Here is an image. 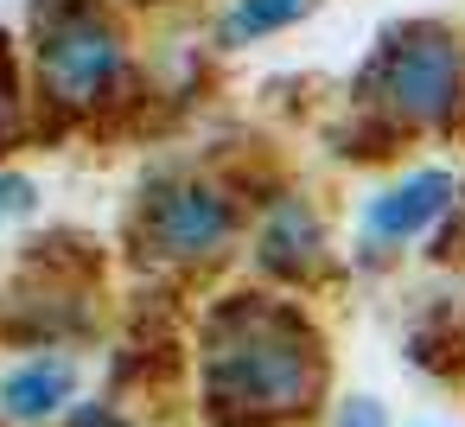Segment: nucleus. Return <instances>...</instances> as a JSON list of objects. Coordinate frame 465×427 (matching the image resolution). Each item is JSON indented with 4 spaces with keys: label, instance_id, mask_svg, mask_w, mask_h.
I'll list each match as a JSON object with an SVG mask.
<instances>
[{
    "label": "nucleus",
    "instance_id": "obj_1",
    "mask_svg": "<svg viewBox=\"0 0 465 427\" xmlns=\"http://www.w3.org/2000/svg\"><path fill=\"white\" fill-rule=\"evenodd\" d=\"M319 389L325 351L293 313L255 300L223 306L211 332V402L223 414H306Z\"/></svg>",
    "mask_w": 465,
    "mask_h": 427
},
{
    "label": "nucleus",
    "instance_id": "obj_2",
    "mask_svg": "<svg viewBox=\"0 0 465 427\" xmlns=\"http://www.w3.org/2000/svg\"><path fill=\"white\" fill-rule=\"evenodd\" d=\"M459 45H452V33H440V26H408V33H395L389 39V52H382V71H376V84H382V103L401 115V122H446L452 109H459Z\"/></svg>",
    "mask_w": 465,
    "mask_h": 427
},
{
    "label": "nucleus",
    "instance_id": "obj_3",
    "mask_svg": "<svg viewBox=\"0 0 465 427\" xmlns=\"http://www.w3.org/2000/svg\"><path fill=\"white\" fill-rule=\"evenodd\" d=\"M39 58H45V77H52V90L64 96V103H90L109 77H115V33L90 14V7H71L52 33H45V45H39Z\"/></svg>",
    "mask_w": 465,
    "mask_h": 427
},
{
    "label": "nucleus",
    "instance_id": "obj_4",
    "mask_svg": "<svg viewBox=\"0 0 465 427\" xmlns=\"http://www.w3.org/2000/svg\"><path fill=\"white\" fill-rule=\"evenodd\" d=\"M452 173H440V166H420V173H408V179H395L389 192H376L370 198V211H363V230L376 236V243H408V236H420L427 223H440L446 211H452Z\"/></svg>",
    "mask_w": 465,
    "mask_h": 427
},
{
    "label": "nucleus",
    "instance_id": "obj_5",
    "mask_svg": "<svg viewBox=\"0 0 465 427\" xmlns=\"http://www.w3.org/2000/svg\"><path fill=\"white\" fill-rule=\"evenodd\" d=\"M223 236H230V204L204 185H185V192L160 198V211H153V243L166 255H211Z\"/></svg>",
    "mask_w": 465,
    "mask_h": 427
},
{
    "label": "nucleus",
    "instance_id": "obj_6",
    "mask_svg": "<svg viewBox=\"0 0 465 427\" xmlns=\"http://www.w3.org/2000/svg\"><path fill=\"white\" fill-rule=\"evenodd\" d=\"M71 382H77V370H71L64 357L26 363V370H14L7 382H0V408H7L14 421H45V414L71 395Z\"/></svg>",
    "mask_w": 465,
    "mask_h": 427
},
{
    "label": "nucleus",
    "instance_id": "obj_7",
    "mask_svg": "<svg viewBox=\"0 0 465 427\" xmlns=\"http://www.w3.org/2000/svg\"><path fill=\"white\" fill-rule=\"evenodd\" d=\"M262 262H268L274 274L312 268V262H319V217H312L306 204H281L274 223L262 230Z\"/></svg>",
    "mask_w": 465,
    "mask_h": 427
},
{
    "label": "nucleus",
    "instance_id": "obj_8",
    "mask_svg": "<svg viewBox=\"0 0 465 427\" xmlns=\"http://www.w3.org/2000/svg\"><path fill=\"white\" fill-rule=\"evenodd\" d=\"M319 0H236L230 20H223V45H242V39H268L293 20H306Z\"/></svg>",
    "mask_w": 465,
    "mask_h": 427
},
{
    "label": "nucleus",
    "instance_id": "obj_9",
    "mask_svg": "<svg viewBox=\"0 0 465 427\" xmlns=\"http://www.w3.org/2000/svg\"><path fill=\"white\" fill-rule=\"evenodd\" d=\"M331 427H389V408L376 395H351V402H338Z\"/></svg>",
    "mask_w": 465,
    "mask_h": 427
},
{
    "label": "nucleus",
    "instance_id": "obj_10",
    "mask_svg": "<svg viewBox=\"0 0 465 427\" xmlns=\"http://www.w3.org/2000/svg\"><path fill=\"white\" fill-rule=\"evenodd\" d=\"M33 204V185L26 179H0V211H26Z\"/></svg>",
    "mask_w": 465,
    "mask_h": 427
},
{
    "label": "nucleus",
    "instance_id": "obj_11",
    "mask_svg": "<svg viewBox=\"0 0 465 427\" xmlns=\"http://www.w3.org/2000/svg\"><path fill=\"white\" fill-rule=\"evenodd\" d=\"M0 134H7V103H0Z\"/></svg>",
    "mask_w": 465,
    "mask_h": 427
}]
</instances>
